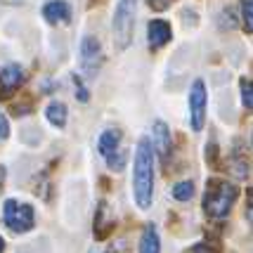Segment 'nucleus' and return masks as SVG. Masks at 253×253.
Here are the masks:
<instances>
[{
	"label": "nucleus",
	"instance_id": "nucleus-7",
	"mask_svg": "<svg viewBox=\"0 0 253 253\" xmlns=\"http://www.w3.org/2000/svg\"><path fill=\"white\" fill-rule=\"evenodd\" d=\"M206 104H209V95H206V83L204 81H194L192 90H189V123L192 130H201L206 123Z\"/></svg>",
	"mask_w": 253,
	"mask_h": 253
},
{
	"label": "nucleus",
	"instance_id": "nucleus-22",
	"mask_svg": "<svg viewBox=\"0 0 253 253\" xmlns=\"http://www.w3.org/2000/svg\"><path fill=\"white\" fill-rule=\"evenodd\" d=\"M246 218L253 225V187L249 189V204H246Z\"/></svg>",
	"mask_w": 253,
	"mask_h": 253
},
{
	"label": "nucleus",
	"instance_id": "nucleus-28",
	"mask_svg": "<svg viewBox=\"0 0 253 253\" xmlns=\"http://www.w3.org/2000/svg\"><path fill=\"white\" fill-rule=\"evenodd\" d=\"M88 253H99V251H97V249H90V251H88Z\"/></svg>",
	"mask_w": 253,
	"mask_h": 253
},
{
	"label": "nucleus",
	"instance_id": "nucleus-13",
	"mask_svg": "<svg viewBox=\"0 0 253 253\" xmlns=\"http://www.w3.org/2000/svg\"><path fill=\"white\" fill-rule=\"evenodd\" d=\"M140 253H161L159 232H156V227L152 222L142 230V237H140Z\"/></svg>",
	"mask_w": 253,
	"mask_h": 253
},
{
	"label": "nucleus",
	"instance_id": "nucleus-3",
	"mask_svg": "<svg viewBox=\"0 0 253 253\" xmlns=\"http://www.w3.org/2000/svg\"><path fill=\"white\" fill-rule=\"evenodd\" d=\"M135 12H137V0H119L114 17H111V33L114 43L119 50H126L132 41V29H135Z\"/></svg>",
	"mask_w": 253,
	"mask_h": 253
},
{
	"label": "nucleus",
	"instance_id": "nucleus-21",
	"mask_svg": "<svg viewBox=\"0 0 253 253\" xmlns=\"http://www.w3.org/2000/svg\"><path fill=\"white\" fill-rule=\"evenodd\" d=\"M10 137V123L5 119V114H0V140H7Z\"/></svg>",
	"mask_w": 253,
	"mask_h": 253
},
{
	"label": "nucleus",
	"instance_id": "nucleus-12",
	"mask_svg": "<svg viewBox=\"0 0 253 253\" xmlns=\"http://www.w3.org/2000/svg\"><path fill=\"white\" fill-rule=\"evenodd\" d=\"M92 230H95V237H97L99 242H102V239H107V237L111 234V230H114V220H111L109 209H107V204H104V201H99Z\"/></svg>",
	"mask_w": 253,
	"mask_h": 253
},
{
	"label": "nucleus",
	"instance_id": "nucleus-10",
	"mask_svg": "<svg viewBox=\"0 0 253 253\" xmlns=\"http://www.w3.org/2000/svg\"><path fill=\"white\" fill-rule=\"evenodd\" d=\"M43 17L47 19V24H55V26L57 24H69L71 22V7L64 0H50V2H45Z\"/></svg>",
	"mask_w": 253,
	"mask_h": 253
},
{
	"label": "nucleus",
	"instance_id": "nucleus-25",
	"mask_svg": "<svg viewBox=\"0 0 253 253\" xmlns=\"http://www.w3.org/2000/svg\"><path fill=\"white\" fill-rule=\"evenodd\" d=\"M0 2H5V5H22V0H0Z\"/></svg>",
	"mask_w": 253,
	"mask_h": 253
},
{
	"label": "nucleus",
	"instance_id": "nucleus-5",
	"mask_svg": "<svg viewBox=\"0 0 253 253\" xmlns=\"http://www.w3.org/2000/svg\"><path fill=\"white\" fill-rule=\"evenodd\" d=\"M97 149L102 159L107 161L111 170H123L126 168V152L121 149V130L119 128H109L99 135V142H97Z\"/></svg>",
	"mask_w": 253,
	"mask_h": 253
},
{
	"label": "nucleus",
	"instance_id": "nucleus-17",
	"mask_svg": "<svg viewBox=\"0 0 253 253\" xmlns=\"http://www.w3.org/2000/svg\"><path fill=\"white\" fill-rule=\"evenodd\" d=\"M242 102L246 109L253 111V81H244L242 83Z\"/></svg>",
	"mask_w": 253,
	"mask_h": 253
},
{
	"label": "nucleus",
	"instance_id": "nucleus-29",
	"mask_svg": "<svg viewBox=\"0 0 253 253\" xmlns=\"http://www.w3.org/2000/svg\"><path fill=\"white\" fill-rule=\"evenodd\" d=\"M251 142H253V137H251Z\"/></svg>",
	"mask_w": 253,
	"mask_h": 253
},
{
	"label": "nucleus",
	"instance_id": "nucleus-23",
	"mask_svg": "<svg viewBox=\"0 0 253 253\" xmlns=\"http://www.w3.org/2000/svg\"><path fill=\"white\" fill-rule=\"evenodd\" d=\"M215 156H218V147H215V142H211L209 152H206V159H209V161H215Z\"/></svg>",
	"mask_w": 253,
	"mask_h": 253
},
{
	"label": "nucleus",
	"instance_id": "nucleus-1",
	"mask_svg": "<svg viewBox=\"0 0 253 253\" xmlns=\"http://www.w3.org/2000/svg\"><path fill=\"white\" fill-rule=\"evenodd\" d=\"M154 144L147 137L137 142L135 149V168H132V194L135 204L142 211L152 206L154 199Z\"/></svg>",
	"mask_w": 253,
	"mask_h": 253
},
{
	"label": "nucleus",
	"instance_id": "nucleus-14",
	"mask_svg": "<svg viewBox=\"0 0 253 253\" xmlns=\"http://www.w3.org/2000/svg\"><path fill=\"white\" fill-rule=\"evenodd\" d=\"M47 121L52 123L55 128H64L66 126V107L62 102H50L47 104V111H45Z\"/></svg>",
	"mask_w": 253,
	"mask_h": 253
},
{
	"label": "nucleus",
	"instance_id": "nucleus-8",
	"mask_svg": "<svg viewBox=\"0 0 253 253\" xmlns=\"http://www.w3.org/2000/svg\"><path fill=\"white\" fill-rule=\"evenodd\" d=\"M24 78H26V74H24L22 66L17 64L2 66L0 69V97L7 99L12 92H17V88L24 83Z\"/></svg>",
	"mask_w": 253,
	"mask_h": 253
},
{
	"label": "nucleus",
	"instance_id": "nucleus-6",
	"mask_svg": "<svg viewBox=\"0 0 253 253\" xmlns=\"http://www.w3.org/2000/svg\"><path fill=\"white\" fill-rule=\"evenodd\" d=\"M104 64V52L95 36H85L81 43V69L88 78H95Z\"/></svg>",
	"mask_w": 253,
	"mask_h": 253
},
{
	"label": "nucleus",
	"instance_id": "nucleus-24",
	"mask_svg": "<svg viewBox=\"0 0 253 253\" xmlns=\"http://www.w3.org/2000/svg\"><path fill=\"white\" fill-rule=\"evenodd\" d=\"M107 253H128V249H126V244H116V246H111Z\"/></svg>",
	"mask_w": 253,
	"mask_h": 253
},
{
	"label": "nucleus",
	"instance_id": "nucleus-26",
	"mask_svg": "<svg viewBox=\"0 0 253 253\" xmlns=\"http://www.w3.org/2000/svg\"><path fill=\"white\" fill-rule=\"evenodd\" d=\"M2 182H5V168L0 166V189H2Z\"/></svg>",
	"mask_w": 253,
	"mask_h": 253
},
{
	"label": "nucleus",
	"instance_id": "nucleus-11",
	"mask_svg": "<svg viewBox=\"0 0 253 253\" xmlns=\"http://www.w3.org/2000/svg\"><path fill=\"white\" fill-rule=\"evenodd\" d=\"M152 135H154L156 154H159V159L166 164L168 156H170V130H168V126H166L164 121H154V130H152Z\"/></svg>",
	"mask_w": 253,
	"mask_h": 253
},
{
	"label": "nucleus",
	"instance_id": "nucleus-19",
	"mask_svg": "<svg viewBox=\"0 0 253 253\" xmlns=\"http://www.w3.org/2000/svg\"><path fill=\"white\" fill-rule=\"evenodd\" d=\"M185 253H220L215 246H211V244H194L192 249H187Z\"/></svg>",
	"mask_w": 253,
	"mask_h": 253
},
{
	"label": "nucleus",
	"instance_id": "nucleus-4",
	"mask_svg": "<svg viewBox=\"0 0 253 253\" xmlns=\"http://www.w3.org/2000/svg\"><path fill=\"white\" fill-rule=\"evenodd\" d=\"M2 218H5V225H7L12 232H17V234H24V232L33 230V225H36L33 206L24 204V201H17V199H7V201H5Z\"/></svg>",
	"mask_w": 253,
	"mask_h": 253
},
{
	"label": "nucleus",
	"instance_id": "nucleus-9",
	"mask_svg": "<svg viewBox=\"0 0 253 253\" xmlns=\"http://www.w3.org/2000/svg\"><path fill=\"white\" fill-rule=\"evenodd\" d=\"M170 24L164 22V19H152V22L147 24V43L152 50H159V47H164L168 41H170Z\"/></svg>",
	"mask_w": 253,
	"mask_h": 253
},
{
	"label": "nucleus",
	"instance_id": "nucleus-20",
	"mask_svg": "<svg viewBox=\"0 0 253 253\" xmlns=\"http://www.w3.org/2000/svg\"><path fill=\"white\" fill-rule=\"evenodd\" d=\"M149 2V7L154 12H164V10H168V5L173 2V0H147Z\"/></svg>",
	"mask_w": 253,
	"mask_h": 253
},
{
	"label": "nucleus",
	"instance_id": "nucleus-15",
	"mask_svg": "<svg viewBox=\"0 0 253 253\" xmlns=\"http://www.w3.org/2000/svg\"><path fill=\"white\" fill-rule=\"evenodd\" d=\"M173 197H175L177 201H189V199L194 197V182H189V180L177 182L175 187H173Z\"/></svg>",
	"mask_w": 253,
	"mask_h": 253
},
{
	"label": "nucleus",
	"instance_id": "nucleus-18",
	"mask_svg": "<svg viewBox=\"0 0 253 253\" xmlns=\"http://www.w3.org/2000/svg\"><path fill=\"white\" fill-rule=\"evenodd\" d=\"M74 85H76V97H78V102H88V99H90L88 88L83 85L81 76H76V74H74Z\"/></svg>",
	"mask_w": 253,
	"mask_h": 253
},
{
	"label": "nucleus",
	"instance_id": "nucleus-16",
	"mask_svg": "<svg viewBox=\"0 0 253 253\" xmlns=\"http://www.w3.org/2000/svg\"><path fill=\"white\" fill-rule=\"evenodd\" d=\"M242 17L246 31L253 33V0H242Z\"/></svg>",
	"mask_w": 253,
	"mask_h": 253
},
{
	"label": "nucleus",
	"instance_id": "nucleus-27",
	"mask_svg": "<svg viewBox=\"0 0 253 253\" xmlns=\"http://www.w3.org/2000/svg\"><path fill=\"white\" fill-rule=\"evenodd\" d=\"M5 251V239H2V237H0V253Z\"/></svg>",
	"mask_w": 253,
	"mask_h": 253
},
{
	"label": "nucleus",
	"instance_id": "nucleus-2",
	"mask_svg": "<svg viewBox=\"0 0 253 253\" xmlns=\"http://www.w3.org/2000/svg\"><path fill=\"white\" fill-rule=\"evenodd\" d=\"M237 194H239V189L230 185V182L218 180V177L209 180V187H206V194H204V213L213 220L225 218L234 206Z\"/></svg>",
	"mask_w": 253,
	"mask_h": 253
}]
</instances>
